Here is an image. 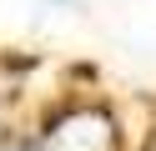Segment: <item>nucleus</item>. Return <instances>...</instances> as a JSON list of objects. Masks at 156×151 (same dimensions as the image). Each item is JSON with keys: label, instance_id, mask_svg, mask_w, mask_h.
Listing matches in <instances>:
<instances>
[]
</instances>
